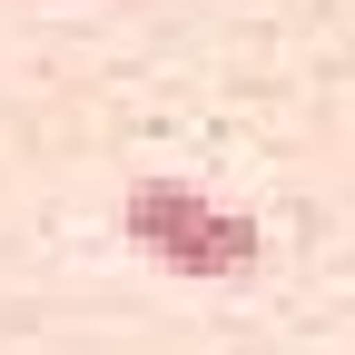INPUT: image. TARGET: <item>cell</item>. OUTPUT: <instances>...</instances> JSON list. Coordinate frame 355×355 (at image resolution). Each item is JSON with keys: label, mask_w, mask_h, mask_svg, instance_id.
<instances>
[{"label": "cell", "mask_w": 355, "mask_h": 355, "mask_svg": "<svg viewBox=\"0 0 355 355\" xmlns=\"http://www.w3.org/2000/svg\"><path fill=\"white\" fill-rule=\"evenodd\" d=\"M119 227H128V247H139L148 266H168V277H247V266L266 257V227L247 207H227V198H207V188H188V178H139V188L119 198Z\"/></svg>", "instance_id": "obj_1"}]
</instances>
